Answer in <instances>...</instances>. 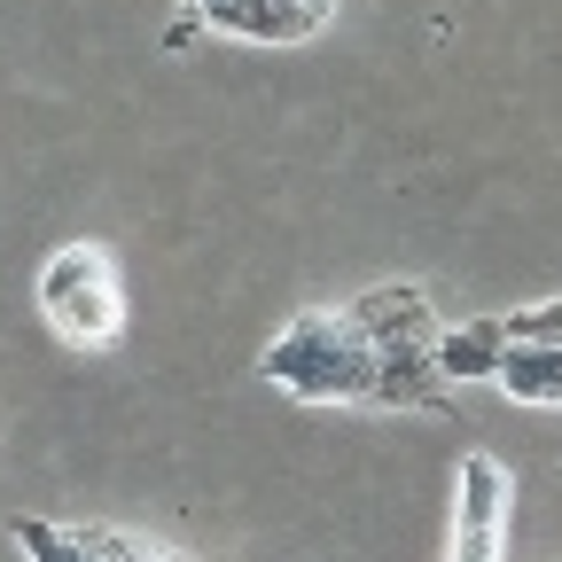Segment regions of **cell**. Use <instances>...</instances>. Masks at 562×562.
I'll use <instances>...</instances> for the list:
<instances>
[{
	"mask_svg": "<svg viewBox=\"0 0 562 562\" xmlns=\"http://www.w3.org/2000/svg\"><path fill=\"white\" fill-rule=\"evenodd\" d=\"M40 313H47V328H55L63 344H79V351L117 344L125 297H117V266H110V250H94V243H63V250L47 258V273H40Z\"/></svg>",
	"mask_w": 562,
	"mask_h": 562,
	"instance_id": "cell-2",
	"label": "cell"
},
{
	"mask_svg": "<svg viewBox=\"0 0 562 562\" xmlns=\"http://www.w3.org/2000/svg\"><path fill=\"white\" fill-rule=\"evenodd\" d=\"M16 547H24L32 562H133V554H140V539H125V531H94V524H40V516H24V524H16Z\"/></svg>",
	"mask_w": 562,
	"mask_h": 562,
	"instance_id": "cell-5",
	"label": "cell"
},
{
	"mask_svg": "<svg viewBox=\"0 0 562 562\" xmlns=\"http://www.w3.org/2000/svg\"><path fill=\"white\" fill-rule=\"evenodd\" d=\"M344 328L360 336L368 351H406V344H438V313H430V290H414V281H375L360 290L351 305H336Z\"/></svg>",
	"mask_w": 562,
	"mask_h": 562,
	"instance_id": "cell-3",
	"label": "cell"
},
{
	"mask_svg": "<svg viewBox=\"0 0 562 562\" xmlns=\"http://www.w3.org/2000/svg\"><path fill=\"white\" fill-rule=\"evenodd\" d=\"M492 383L524 406H562V344H508V360Z\"/></svg>",
	"mask_w": 562,
	"mask_h": 562,
	"instance_id": "cell-8",
	"label": "cell"
},
{
	"mask_svg": "<svg viewBox=\"0 0 562 562\" xmlns=\"http://www.w3.org/2000/svg\"><path fill=\"white\" fill-rule=\"evenodd\" d=\"M501 539H508V469L492 453H469L453 508V562H501Z\"/></svg>",
	"mask_w": 562,
	"mask_h": 562,
	"instance_id": "cell-4",
	"label": "cell"
},
{
	"mask_svg": "<svg viewBox=\"0 0 562 562\" xmlns=\"http://www.w3.org/2000/svg\"><path fill=\"white\" fill-rule=\"evenodd\" d=\"M203 9H211V0H188V16H203Z\"/></svg>",
	"mask_w": 562,
	"mask_h": 562,
	"instance_id": "cell-9",
	"label": "cell"
},
{
	"mask_svg": "<svg viewBox=\"0 0 562 562\" xmlns=\"http://www.w3.org/2000/svg\"><path fill=\"white\" fill-rule=\"evenodd\" d=\"M266 383L290 398H375V351L344 328V313H297L266 351Z\"/></svg>",
	"mask_w": 562,
	"mask_h": 562,
	"instance_id": "cell-1",
	"label": "cell"
},
{
	"mask_svg": "<svg viewBox=\"0 0 562 562\" xmlns=\"http://www.w3.org/2000/svg\"><path fill=\"white\" fill-rule=\"evenodd\" d=\"M501 360H508V328L501 321H461V328H438V344H430V368L446 375V391L453 383H492Z\"/></svg>",
	"mask_w": 562,
	"mask_h": 562,
	"instance_id": "cell-6",
	"label": "cell"
},
{
	"mask_svg": "<svg viewBox=\"0 0 562 562\" xmlns=\"http://www.w3.org/2000/svg\"><path fill=\"white\" fill-rule=\"evenodd\" d=\"M446 375L430 368V344H406V351H375V406H438Z\"/></svg>",
	"mask_w": 562,
	"mask_h": 562,
	"instance_id": "cell-7",
	"label": "cell"
}]
</instances>
